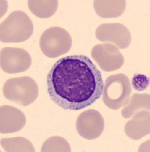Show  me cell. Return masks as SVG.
<instances>
[{"label":"cell","instance_id":"5bb4252c","mask_svg":"<svg viewBox=\"0 0 150 152\" xmlns=\"http://www.w3.org/2000/svg\"><path fill=\"white\" fill-rule=\"evenodd\" d=\"M130 104L123 108L121 115L125 119L133 116L139 110L146 109L149 111L150 97L149 94H136L132 95Z\"/></svg>","mask_w":150,"mask_h":152},{"label":"cell","instance_id":"ba28073f","mask_svg":"<svg viewBox=\"0 0 150 152\" xmlns=\"http://www.w3.org/2000/svg\"><path fill=\"white\" fill-rule=\"evenodd\" d=\"M105 121L102 114L93 109L81 113L76 122V129L82 138L88 140L98 138L103 132Z\"/></svg>","mask_w":150,"mask_h":152},{"label":"cell","instance_id":"8fae6325","mask_svg":"<svg viewBox=\"0 0 150 152\" xmlns=\"http://www.w3.org/2000/svg\"><path fill=\"white\" fill-rule=\"evenodd\" d=\"M124 132L130 138L139 140L150 132V116L149 110L136 113L124 126Z\"/></svg>","mask_w":150,"mask_h":152},{"label":"cell","instance_id":"52a82bcc","mask_svg":"<svg viewBox=\"0 0 150 152\" xmlns=\"http://www.w3.org/2000/svg\"><path fill=\"white\" fill-rule=\"evenodd\" d=\"M0 59L1 69L9 74L26 72L32 63L29 53L21 48L5 47L1 50Z\"/></svg>","mask_w":150,"mask_h":152},{"label":"cell","instance_id":"277c9868","mask_svg":"<svg viewBox=\"0 0 150 152\" xmlns=\"http://www.w3.org/2000/svg\"><path fill=\"white\" fill-rule=\"evenodd\" d=\"M4 97L18 105L27 107L39 95L38 85L30 77L23 76L7 80L3 86Z\"/></svg>","mask_w":150,"mask_h":152},{"label":"cell","instance_id":"2e32d148","mask_svg":"<svg viewBox=\"0 0 150 152\" xmlns=\"http://www.w3.org/2000/svg\"><path fill=\"white\" fill-rule=\"evenodd\" d=\"M41 151L70 152L71 151V149L69 143L66 139L60 136H52L44 142L42 146Z\"/></svg>","mask_w":150,"mask_h":152},{"label":"cell","instance_id":"4fadbf2b","mask_svg":"<svg viewBox=\"0 0 150 152\" xmlns=\"http://www.w3.org/2000/svg\"><path fill=\"white\" fill-rule=\"evenodd\" d=\"M28 3L30 11L40 18L52 17L59 6L57 0H30Z\"/></svg>","mask_w":150,"mask_h":152},{"label":"cell","instance_id":"7a4b0ae2","mask_svg":"<svg viewBox=\"0 0 150 152\" xmlns=\"http://www.w3.org/2000/svg\"><path fill=\"white\" fill-rule=\"evenodd\" d=\"M33 24L22 11L12 12L0 26V40L3 43H21L33 34Z\"/></svg>","mask_w":150,"mask_h":152},{"label":"cell","instance_id":"7c38bea8","mask_svg":"<svg viewBox=\"0 0 150 152\" xmlns=\"http://www.w3.org/2000/svg\"><path fill=\"white\" fill-rule=\"evenodd\" d=\"M125 0H96L93 2L95 12L103 18H117L124 13L126 8Z\"/></svg>","mask_w":150,"mask_h":152},{"label":"cell","instance_id":"30bf717a","mask_svg":"<svg viewBox=\"0 0 150 152\" xmlns=\"http://www.w3.org/2000/svg\"><path fill=\"white\" fill-rule=\"evenodd\" d=\"M0 120V132L2 134L17 132L26 125L24 113L12 106H1Z\"/></svg>","mask_w":150,"mask_h":152},{"label":"cell","instance_id":"9a60e30c","mask_svg":"<svg viewBox=\"0 0 150 152\" xmlns=\"http://www.w3.org/2000/svg\"><path fill=\"white\" fill-rule=\"evenodd\" d=\"M1 146L7 152H34L33 144L23 137L3 138L1 140Z\"/></svg>","mask_w":150,"mask_h":152},{"label":"cell","instance_id":"6da1fadb","mask_svg":"<svg viewBox=\"0 0 150 152\" xmlns=\"http://www.w3.org/2000/svg\"><path fill=\"white\" fill-rule=\"evenodd\" d=\"M47 91L53 102L64 110L78 111L100 98L104 81L100 71L84 55L59 59L46 78Z\"/></svg>","mask_w":150,"mask_h":152},{"label":"cell","instance_id":"9c48e42d","mask_svg":"<svg viewBox=\"0 0 150 152\" xmlns=\"http://www.w3.org/2000/svg\"><path fill=\"white\" fill-rule=\"evenodd\" d=\"M99 41L114 43L118 49H126L131 43V34L128 28L120 23L102 24L96 30Z\"/></svg>","mask_w":150,"mask_h":152},{"label":"cell","instance_id":"e0dca14e","mask_svg":"<svg viewBox=\"0 0 150 152\" xmlns=\"http://www.w3.org/2000/svg\"><path fill=\"white\" fill-rule=\"evenodd\" d=\"M149 85V80L146 75H135L132 79V85L135 90L142 91L145 90Z\"/></svg>","mask_w":150,"mask_h":152},{"label":"cell","instance_id":"3957f363","mask_svg":"<svg viewBox=\"0 0 150 152\" xmlns=\"http://www.w3.org/2000/svg\"><path fill=\"white\" fill-rule=\"evenodd\" d=\"M132 88L126 75H112L109 76L104 83L102 100L109 109L117 110L129 103Z\"/></svg>","mask_w":150,"mask_h":152},{"label":"cell","instance_id":"8992f818","mask_svg":"<svg viewBox=\"0 0 150 152\" xmlns=\"http://www.w3.org/2000/svg\"><path fill=\"white\" fill-rule=\"evenodd\" d=\"M91 56L105 72L115 71L122 67L124 56L119 49L112 43L97 44L92 49Z\"/></svg>","mask_w":150,"mask_h":152},{"label":"cell","instance_id":"5b68a950","mask_svg":"<svg viewBox=\"0 0 150 152\" xmlns=\"http://www.w3.org/2000/svg\"><path fill=\"white\" fill-rule=\"evenodd\" d=\"M72 46L70 34L60 27H52L46 30L40 39V47L49 58H56L67 53Z\"/></svg>","mask_w":150,"mask_h":152}]
</instances>
